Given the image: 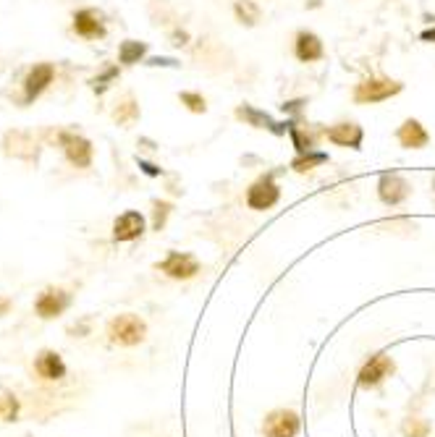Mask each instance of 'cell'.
Listing matches in <instances>:
<instances>
[{
    "mask_svg": "<svg viewBox=\"0 0 435 437\" xmlns=\"http://www.w3.org/2000/svg\"><path fill=\"white\" fill-rule=\"evenodd\" d=\"M108 336L113 343H121V346H136L147 336V325L136 314H119L108 325Z\"/></svg>",
    "mask_w": 435,
    "mask_h": 437,
    "instance_id": "cell-1",
    "label": "cell"
},
{
    "mask_svg": "<svg viewBox=\"0 0 435 437\" xmlns=\"http://www.w3.org/2000/svg\"><path fill=\"white\" fill-rule=\"evenodd\" d=\"M399 92H401V84H399V82H390V79H367V82L357 84L354 100L360 102V105H375V102L388 100V97L399 95Z\"/></svg>",
    "mask_w": 435,
    "mask_h": 437,
    "instance_id": "cell-2",
    "label": "cell"
},
{
    "mask_svg": "<svg viewBox=\"0 0 435 437\" xmlns=\"http://www.w3.org/2000/svg\"><path fill=\"white\" fill-rule=\"evenodd\" d=\"M158 270L176 277V280H189L199 273V262H197V257L186 254V251H173V254L165 257L163 262H158Z\"/></svg>",
    "mask_w": 435,
    "mask_h": 437,
    "instance_id": "cell-3",
    "label": "cell"
},
{
    "mask_svg": "<svg viewBox=\"0 0 435 437\" xmlns=\"http://www.w3.org/2000/svg\"><path fill=\"white\" fill-rule=\"evenodd\" d=\"M262 429H265V437H297V432H299V416H297V411L278 408V411L268 414Z\"/></svg>",
    "mask_w": 435,
    "mask_h": 437,
    "instance_id": "cell-4",
    "label": "cell"
},
{
    "mask_svg": "<svg viewBox=\"0 0 435 437\" xmlns=\"http://www.w3.org/2000/svg\"><path fill=\"white\" fill-rule=\"evenodd\" d=\"M278 199H281V189L275 186L273 178H260V181L252 184L249 191H247V204H249L252 210H271Z\"/></svg>",
    "mask_w": 435,
    "mask_h": 437,
    "instance_id": "cell-5",
    "label": "cell"
},
{
    "mask_svg": "<svg viewBox=\"0 0 435 437\" xmlns=\"http://www.w3.org/2000/svg\"><path fill=\"white\" fill-rule=\"evenodd\" d=\"M66 306H69V293L60 291V288H47V291L40 293L34 309H37V314H40L42 320H53V317L63 314Z\"/></svg>",
    "mask_w": 435,
    "mask_h": 437,
    "instance_id": "cell-6",
    "label": "cell"
},
{
    "mask_svg": "<svg viewBox=\"0 0 435 437\" xmlns=\"http://www.w3.org/2000/svg\"><path fill=\"white\" fill-rule=\"evenodd\" d=\"M60 142H63V149H66V158L74 162L76 168H90L92 145L87 139H82L76 134H60Z\"/></svg>",
    "mask_w": 435,
    "mask_h": 437,
    "instance_id": "cell-7",
    "label": "cell"
},
{
    "mask_svg": "<svg viewBox=\"0 0 435 437\" xmlns=\"http://www.w3.org/2000/svg\"><path fill=\"white\" fill-rule=\"evenodd\" d=\"M390 372H393V362L386 353H377V356H373L367 364L362 366L360 385L362 388H373V385H377V382H383V379L388 377Z\"/></svg>",
    "mask_w": 435,
    "mask_h": 437,
    "instance_id": "cell-8",
    "label": "cell"
},
{
    "mask_svg": "<svg viewBox=\"0 0 435 437\" xmlns=\"http://www.w3.org/2000/svg\"><path fill=\"white\" fill-rule=\"evenodd\" d=\"M377 194H380V199L386 204H399L409 197V184H406L401 175L386 173L380 178V184H377Z\"/></svg>",
    "mask_w": 435,
    "mask_h": 437,
    "instance_id": "cell-9",
    "label": "cell"
},
{
    "mask_svg": "<svg viewBox=\"0 0 435 437\" xmlns=\"http://www.w3.org/2000/svg\"><path fill=\"white\" fill-rule=\"evenodd\" d=\"M145 234V218L139 212H123L113 223V238L116 241H134Z\"/></svg>",
    "mask_w": 435,
    "mask_h": 437,
    "instance_id": "cell-10",
    "label": "cell"
},
{
    "mask_svg": "<svg viewBox=\"0 0 435 437\" xmlns=\"http://www.w3.org/2000/svg\"><path fill=\"white\" fill-rule=\"evenodd\" d=\"M74 29L76 34H82V37H87V40H97V37H103L105 34V27H103V18L97 11H90V8H84V11H79L74 16Z\"/></svg>",
    "mask_w": 435,
    "mask_h": 437,
    "instance_id": "cell-11",
    "label": "cell"
},
{
    "mask_svg": "<svg viewBox=\"0 0 435 437\" xmlns=\"http://www.w3.org/2000/svg\"><path fill=\"white\" fill-rule=\"evenodd\" d=\"M399 142H401V147H406V149H422V147H427L430 136H427V132H425V126H422L420 121L409 118V121L401 123V129H399Z\"/></svg>",
    "mask_w": 435,
    "mask_h": 437,
    "instance_id": "cell-12",
    "label": "cell"
},
{
    "mask_svg": "<svg viewBox=\"0 0 435 437\" xmlns=\"http://www.w3.org/2000/svg\"><path fill=\"white\" fill-rule=\"evenodd\" d=\"M53 66L50 63H37L29 73H27V82H24V92H27V100H34L42 89L53 82Z\"/></svg>",
    "mask_w": 435,
    "mask_h": 437,
    "instance_id": "cell-13",
    "label": "cell"
},
{
    "mask_svg": "<svg viewBox=\"0 0 435 437\" xmlns=\"http://www.w3.org/2000/svg\"><path fill=\"white\" fill-rule=\"evenodd\" d=\"M34 369H37V375L42 379H60L66 375V364H63V359L55 351H42L37 356V362H34Z\"/></svg>",
    "mask_w": 435,
    "mask_h": 437,
    "instance_id": "cell-14",
    "label": "cell"
},
{
    "mask_svg": "<svg viewBox=\"0 0 435 437\" xmlns=\"http://www.w3.org/2000/svg\"><path fill=\"white\" fill-rule=\"evenodd\" d=\"M297 58L301 63H312L323 58V42L312 32H299L297 34Z\"/></svg>",
    "mask_w": 435,
    "mask_h": 437,
    "instance_id": "cell-15",
    "label": "cell"
},
{
    "mask_svg": "<svg viewBox=\"0 0 435 437\" xmlns=\"http://www.w3.org/2000/svg\"><path fill=\"white\" fill-rule=\"evenodd\" d=\"M328 139L338 147H351V149H360L362 145V129L357 123H338L328 129Z\"/></svg>",
    "mask_w": 435,
    "mask_h": 437,
    "instance_id": "cell-16",
    "label": "cell"
},
{
    "mask_svg": "<svg viewBox=\"0 0 435 437\" xmlns=\"http://www.w3.org/2000/svg\"><path fill=\"white\" fill-rule=\"evenodd\" d=\"M236 118L252 123L257 129H273L275 134H281V129H275V123H273L271 118L265 116V113H260V110H255V108H249V105H241L239 110H236Z\"/></svg>",
    "mask_w": 435,
    "mask_h": 437,
    "instance_id": "cell-17",
    "label": "cell"
},
{
    "mask_svg": "<svg viewBox=\"0 0 435 437\" xmlns=\"http://www.w3.org/2000/svg\"><path fill=\"white\" fill-rule=\"evenodd\" d=\"M147 53V45L145 42H134V40H129V42L121 45V63H126V66H132V63H136V60L142 58Z\"/></svg>",
    "mask_w": 435,
    "mask_h": 437,
    "instance_id": "cell-18",
    "label": "cell"
},
{
    "mask_svg": "<svg viewBox=\"0 0 435 437\" xmlns=\"http://www.w3.org/2000/svg\"><path fill=\"white\" fill-rule=\"evenodd\" d=\"M16 414H18V401H16V395L3 393L0 395V422H14Z\"/></svg>",
    "mask_w": 435,
    "mask_h": 437,
    "instance_id": "cell-19",
    "label": "cell"
},
{
    "mask_svg": "<svg viewBox=\"0 0 435 437\" xmlns=\"http://www.w3.org/2000/svg\"><path fill=\"white\" fill-rule=\"evenodd\" d=\"M401 432H404V437H427L430 424L425 422V419H406L401 424Z\"/></svg>",
    "mask_w": 435,
    "mask_h": 437,
    "instance_id": "cell-20",
    "label": "cell"
},
{
    "mask_svg": "<svg viewBox=\"0 0 435 437\" xmlns=\"http://www.w3.org/2000/svg\"><path fill=\"white\" fill-rule=\"evenodd\" d=\"M181 102L192 110V113H205L208 110V102L202 95H197V92H181Z\"/></svg>",
    "mask_w": 435,
    "mask_h": 437,
    "instance_id": "cell-21",
    "label": "cell"
},
{
    "mask_svg": "<svg viewBox=\"0 0 435 437\" xmlns=\"http://www.w3.org/2000/svg\"><path fill=\"white\" fill-rule=\"evenodd\" d=\"M136 113H139V110H136L134 100H126V102H123V105L119 108V110L113 113V118H116L119 123H129V121H134V118H136Z\"/></svg>",
    "mask_w": 435,
    "mask_h": 437,
    "instance_id": "cell-22",
    "label": "cell"
},
{
    "mask_svg": "<svg viewBox=\"0 0 435 437\" xmlns=\"http://www.w3.org/2000/svg\"><path fill=\"white\" fill-rule=\"evenodd\" d=\"M236 16L241 18V24H255L260 14H257V8L252 3L244 0V3H236Z\"/></svg>",
    "mask_w": 435,
    "mask_h": 437,
    "instance_id": "cell-23",
    "label": "cell"
},
{
    "mask_svg": "<svg viewBox=\"0 0 435 437\" xmlns=\"http://www.w3.org/2000/svg\"><path fill=\"white\" fill-rule=\"evenodd\" d=\"M288 132H291V136H294V147L299 149L301 155L312 149V139H310V136H304V134L299 132V126H288Z\"/></svg>",
    "mask_w": 435,
    "mask_h": 437,
    "instance_id": "cell-24",
    "label": "cell"
},
{
    "mask_svg": "<svg viewBox=\"0 0 435 437\" xmlns=\"http://www.w3.org/2000/svg\"><path fill=\"white\" fill-rule=\"evenodd\" d=\"M317 162H325V155H310V158H297L294 160V171H299V173H304V171H310L312 165H317Z\"/></svg>",
    "mask_w": 435,
    "mask_h": 437,
    "instance_id": "cell-25",
    "label": "cell"
},
{
    "mask_svg": "<svg viewBox=\"0 0 435 437\" xmlns=\"http://www.w3.org/2000/svg\"><path fill=\"white\" fill-rule=\"evenodd\" d=\"M171 212V204L168 202H155V231H160L165 225V218Z\"/></svg>",
    "mask_w": 435,
    "mask_h": 437,
    "instance_id": "cell-26",
    "label": "cell"
},
{
    "mask_svg": "<svg viewBox=\"0 0 435 437\" xmlns=\"http://www.w3.org/2000/svg\"><path fill=\"white\" fill-rule=\"evenodd\" d=\"M142 168H145V173H150V175H158L160 171L155 168V165H150V162H142Z\"/></svg>",
    "mask_w": 435,
    "mask_h": 437,
    "instance_id": "cell-27",
    "label": "cell"
},
{
    "mask_svg": "<svg viewBox=\"0 0 435 437\" xmlns=\"http://www.w3.org/2000/svg\"><path fill=\"white\" fill-rule=\"evenodd\" d=\"M422 40H427V42H430V40H435V29L425 32V34H422Z\"/></svg>",
    "mask_w": 435,
    "mask_h": 437,
    "instance_id": "cell-28",
    "label": "cell"
},
{
    "mask_svg": "<svg viewBox=\"0 0 435 437\" xmlns=\"http://www.w3.org/2000/svg\"><path fill=\"white\" fill-rule=\"evenodd\" d=\"M433 189H435V178H433Z\"/></svg>",
    "mask_w": 435,
    "mask_h": 437,
    "instance_id": "cell-29",
    "label": "cell"
}]
</instances>
